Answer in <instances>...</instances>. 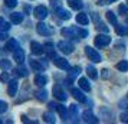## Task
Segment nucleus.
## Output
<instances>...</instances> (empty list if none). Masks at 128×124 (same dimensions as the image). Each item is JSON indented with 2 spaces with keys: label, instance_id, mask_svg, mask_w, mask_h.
I'll return each mask as SVG.
<instances>
[{
  "label": "nucleus",
  "instance_id": "de8ad7c7",
  "mask_svg": "<svg viewBox=\"0 0 128 124\" xmlns=\"http://www.w3.org/2000/svg\"><path fill=\"white\" fill-rule=\"evenodd\" d=\"M127 123H128V120H127Z\"/></svg>",
  "mask_w": 128,
  "mask_h": 124
},
{
  "label": "nucleus",
  "instance_id": "9b49d317",
  "mask_svg": "<svg viewBox=\"0 0 128 124\" xmlns=\"http://www.w3.org/2000/svg\"><path fill=\"white\" fill-rule=\"evenodd\" d=\"M53 64L58 66V68H60V69H69L70 68L69 62H68L65 58H58V56H56V58L53 59Z\"/></svg>",
  "mask_w": 128,
  "mask_h": 124
},
{
  "label": "nucleus",
  "instance_id": "a878e982",
  "mask_svg": "<svg viewBox=\"0 0 128 124\" xmlns=\"http://www.w3.org/2000/svg\"><path fill=\"white\" fill-rule=\"evenodd\" d=\"M115 30H116V33H118L120 36L128 35V26H125V25H116Z\"/></svg>",
  "mask_w": 128,
  "mask_h": 124
},
{
  "label": "nucleus",
  "instance_id": "412c9836",
  "mask_svg": "<svg viewBox=\"0 0 128 124\" xmlns=\"http://www.w3.org/2000/svg\"><path fill=\"white\" fill-rule=\"evenodd\" d=\"M56 15H58V16H59L60 19H62V20H69V19H70V13L68 12V10L62 9V7L56 10Z\"/></svg>",
  "mask_w": 128,
  "mask_h": 124
},
{
  "label": "nucleus",
  "instance_id": "6e6552de",
  "mask_svg": "<svg viewBox=\"0 0 128 124\" xmlns=\"http://www.w3.org/2000/svg\"><path fill=\"white\" fill-rule=\"evenodd\" d=\"M53 95H55L59 101H66L68 100V95H66V92L62 89L60 85H55V87H53Z\"/></svg>",
  "mask_w": 128,
  "mask_h": 124
},
{
  "label": "nucleus",
  "instance_id": "b1692460",
  "mask_svg": "<svg viewBox=\"0 0 128 124\" xmlns=\"http://www.w3.org/2000/svg\"><path fill=\"white\" fill-rule=\"evenodd\" d=\"M69 112L70 115H72V118H74V123H78L79 120H78V105H75V104H72V105L69 107Z\"/></svg>",
  "mask_w": 128,
  "mask_h": 124
},
{
  "label": "nucleus",
  "instance_id": "bb28decb",
  "mask_svg": "<svg viewBox=\"0 0 128 124\" xmlns=\"http://www.w3.org/2000/svg\"><path fill=\"white\" fill-rule=\"evenodd\" d=\"M16 75H19V77H28V75H29V71H28V69H26V68H24V66H22V65H19L18 68H16Z\"/></svg>",
  "mask_w": 128,
  "mask_h": 124
},
{
  "label": "nucleus",
  "instance_id": "f704fd0d",
  "mask_svg": "<svg viewBox=\"0 0 128 124\" xmlns=\"http://www.w3.org/2000/svg\"><path fill=\"white\" fill-rule=\"evenodd\" d=\"M118 12L121 13L122 16H128V6L127 5H121V6L118 7Z\"/></svg>",
  "mask_w": 128,
  "mask_h": 124
},
{
  "label": "nucleus",
  "instance_id": "473e14b6",
  "mask_svg": "<svg viewBox=\"0 0 128 124\" xmlns=\"http://www.w3.org/2000/svg\"><path fill=\"white\" fill-rule=\"evenodd\" d=\"M106 19H108V22H110L111 25H116L118 23L116 16L114 15V12H106Z\"/></svg>",
  "mask_w": 128,
  "mask_h": 124
},
{
  "label": "nucleus",
  "instance_id": "58836bf2",
  "mask_svg": "<svg viewBox=\"0 0 128 124\" xmlns=\"http://www.w3.org/2000/svg\"><path fill=\"white\" fill-rule=\"evenodd\" d=\"M50 6L55 9V10H58V9H60V2H56V0H52L50 2Z\"/></svg>",
  "mask_w": 128,
  "mask_h": 124
},
{
  "label": "nucleus",
  "instance_id": "a211bd4d",
  "mask_svg": "<svg viewBox=\"0 0 128 124\" xmlns=\"http://www.w3.org/2000/svg\"><path fill=\"white\" fill-rule=\"evenodd\" d=\"M35 84L38 85V87H45V85L48 84V77H46V75H42V74L36 75V78H35Z\"/></svg>",
  "mask_w": 128,
  "mask_h": 124
},
{
  "label": "nucleus",
  "instance_id": "aec40b11",
  "mask_svg": "<svg viewBox=\"0 0 128 124\" xmlns=\"http://www.w3.org/2000/svg\"><path fill=\"white\" fill-rule=\"evenodd\" d=\"M79 88L81 89H84V91H91V84L88 82V79L86 78H79Z\"/></svg>",
  "mask_w": 128,
  "mask_h": 124
},
{
  "label": "nucleus",
  "instance_id": "39448f33",
  "mask_svg": "<svg viewBox=\"0 0 128 124\" xmlns=\"http://www.w3.org/2000/svg\"><path fill=\"white\" fill-rule=\"evenodd\" d=\"M58 49L62 51L64 53H66V55H69V53L74 52V45H72L70 42H68V41H60L58 43Z\"/></svg>",
  "mask_w": 128,
  "mask_h": 124
},
{
  "label": "nucleus",
  "instance_id": "7ed1b4c3",
  "mask_svg": "<svg viewBox=\"0 0 128 124\" xmlns=\"http://www.w3.org/2000/svg\"><path fill=\"white\" fill-rule=\"evenodd\" d=\"M85 53H86V56L92 62H95V64H98V62H101V55H99L94 48H91V46H86L85 48Z\"/></svg>",
  "mask_w": 128,
  "mask_h": 124
},
{
  "label": "nucleus",
  "instance_id": "37998d69",
  "mask_svg": "<svg viewBox=\"0 0 128 124\" xmlns=\"http://www.w3.org/2000/svg\"><path fill=\"white\" fill-rule=\"evenodd\" d=\"M96 28H98L99 30H104V32H108V28H106V26H105L104 23H98V26H96Z\"/></svg>",
  "mask_w": 128,
  "mask_h": 124
},
{
  "label": "nucleus",
  "instance_id": "a18cd8bd",
  "mask_svg": "<svg viewBox=\"0 0 128 124\" xmlns=\"http://www.w3.org/2000/svg\"><path fill=\"white\" fill-rule=\"evenodd\" d=\"M0 123H2V118H0Z\"/></svg>",
  "mask_w": 128,
  "mask_h": 124
},
{
  "label": "nucleus",
  "instance_id": "4468645a",
  "mask_svg": "<svg viewBox=\"0 0 128 124\" xmlns=\"http://www.w3.org/2000/svg\"><path fill=\"white\" fill-rule=\"evenodd\" d=\"M30 51L33 55H42L43 53V45H40L39 42H32L30 43Z\"/></svg>",
  "mask_w": 128,
  "mask_h": 124
},
{
  "label": "nucleus",
  "instance_id": "f8f14e48",
  "mask_svg": "<svg viewBox=\"0 0 128 124\" xmlns=\"http://www.w3.org/2000/svg\"><path fill=\"white\" fill-rule=\"evenodd\" d=\"M68 71H69V77L66 78V85H70L72 81H74V78L81 72V68H79V66H74V68H69Z\"/></svg>",
  "mask_w": 128,
  "mask_h": 124
},
{
  "label": "nucleus",
  "instance_id": "c9c22d12",
  "mask_svg": "<svg viewBox=\"0 0 128 124\" xmlns=\"http://www.w3.org/2000/svg\"><path fill=\"white\" fill-rule=\"evenodd\" d=\"M4 5H6L7 7L13 9V7L18 6V0H4Z\"/></svg>",
  "mask_w": 128,
  "mask_h": 124
},
{
  "label": "nucleus",
  "instance_id": "5701e85b",
  "mask_svg": "<svg viewBox=\"0 0 128 124\" xmlns=\"http://www.w3.org/2000/svg\"><path fill=\"white\" fill-rule=\"evenodd\" d=\"M19 48V42L16 41V39H10V41L7 42L6 45V49L9 51V52H13V51H16Z\"/></svg>",
  "mask_w": 128,
  "mask_h": 124
},
{
  "label": "nucleus",
  "instance_id": "423d86ee",
  "mask_svg": "<svg viewBox=\"0 0 128 124\" xmlns=\"http://www.w3.org/2000/svg\"><path fill=\"white\" fill-rule=\"evenodd\" d=\"M36 30H38V33L42 36H50L52 35V29H49V26L46 23H43V22H39L38 26H36Z\"/></svg>",
  "mask_w": 128,
  "mask_h": 124
},
{
  "label": "nucleus",
  "instance_id": "79ce46f5",
  "mask_svg": "<svg viewBox=\"0 0 128 124\" xmlns=\"http://www.w3.org/2000/svg\"><path fill=\"white\" fill-rule=\"evenodd\" d=\"M7 38V33H6V30H2L0 29V41H4Z\"/></svg>",
  "mask_w": 128,
  "mask_h": 124
},
{
  "label": "nucleus",
  "instance_id": "c03bdc74",
  "mask_svg": "<svg viewBox=\"0 0 128 124\" xmlns=\"http://www.w3.org/2000/svg\"><path fill=\"white\" fill-rule=\"evenodd\" d=\"M102 72H104V77H105V78H108V77H110V74H108L110 71H108V69H104Z\"/></svg>",
  "mask_w": 128,
  "mask_h": 124
},
{
  "label": "nucleus",
  "instance_id": "4c0bfd02",
  "mask_svg": "<svg viewBox=\"0 0 128 124\" xmlns=\"http://www.w3.org/2000/svg\"><path fill=\"white\" fill-rule=\"evenodd\" d=\"M9 79H10V75H9L7 72H3V74L0 75V81H2V82H7Z\"/></svg>",
  "mask_w": 128,
  "mask_h": 124
},
{
  "label": "nucleus",
  "instance_id": "cd10ccee",
  "mask_svg": "<svg viewBox=\"0 0 128 124\" xmlns=\"http://www.w3.org/2000/svg\"><path fill=\"white\" fill-rule=\"evenodd\" d=\"M0 68L4 71H9V69H12V62L9 59H0Z\"/></svg>",
  "mask_w": 128,
  "mask_h": 124
},
{
  "label": "nucleus",
  "instance_id": "e433bc0d",
  "mask_svg": "<svg viewBox=\"0 0 128 124\" xmlns=\"http://www.w3.org/2000/svg\"><path fill=\"white\" fill-rule=\"evenodd\" d=\"M6 111H7V102L0 100V114L2 112H6Z\"/></svg>",
  "mask_w": 128,
  "mask_h": 124
},
{
  "label": "nucleus",
  "instance_id": "2eb2a0df",
  "mask_svg": "<svg viewBox=\"0 0 128 124\" xmlns=\"http://www.w3.org/2000/svg\"><path fill=\"white\" fill-rule=\"evenodd\" d=\"M82 118H84V121H85V123H92V124H96V123L99 121L98 118L95 117V115H94V114H92L91 111H85L84 114H82Z\"/></svg>",
  "mask_w": 128,
  "mask_h": 124
},
{
  "label": "nucleus",
  "instance_id": "0eeeda50",
  "mask_svg": "<svg viewBox=\"0 0 128 124\" xmlns=\"http://www.w3.org/2000/svg\"><path fill=\"white\" fill-rule=\"evenodd\" d=\"M33 15H35V18H38L39 20H45V19L48 18V9L45 6H36Z\"/></svg>",
  "mask_w": 128,
  "mask_h": 124
},
{
  "label": "nucleus",
  "instance_id": "2f4dec72",
  "mask_svg": "<svg viewBox=\"0 0 128 124\" xmlns=\"http://www.w3.org/2000/svg\"><path fill=\"white\" fill-rule=\"evenodd\" d=\"M36 98L39 101H46L48 100V92L45 89H39V91L36 92Z\"/></svg>",
  "mask_w": 128,
  "mask_h": 124
},
{
  "label": "nucleus",
  "instance_id": "20e7f679",
  "mask_svg": "<svg viewBox=\"0 0 128 124\" xmlns=\"http://www.w3.org/2000/svg\"><path fill=\"white\" fill-rule=\"evenodd\" d=\"M111 43V38L108 35H98L95 38V46L98 48H105Z\"/></svg>",
  "mask_w": 128,
  "mask_h": 124
},
{
  "label": "nucleus",
  "instance_id": "a19ab883",
  "mask_svg": "<svg viewBox=\"0 0 128 124\" xmlns=\"http://www.w3.org/2000/svg\"><path fill=\"white\" fill-rule=\"evenodd\" d=\"M120 118H121L122 123H127V120H128V112H122L121 115H120Z\"/></svg>",
  "mask_w": 128,
  "mask_h": 124
},
{
  "label": "nucleus",
  "instance_id": "9d476101",
  "mask_svg": "<svg viewBox=\"0 0 128 124\" xmlns=\"http://www.w3.org/2000/svg\"><path fill=\"white\" fill-rule=\"evenodd\" d=\"M30 66H32L35 71L40 72V71H43V69L48 66V64H46V62H43V61H36V59H32V61H30Z\"/></svg>",
  "mask_w": 128,
  "mask_h": 124
},
{
  "label": "nucleus",
  "instance_id": "7c9ffc66",
  "mask_svg": "<svg viewBox=\"0 0 128 124\" xmlns=\"http://www.w3.org/2000/svg\"><path fill=\"white\" fill-rule=\"evenodd\" d=\"M43 120L49 124H53L56 121V118H55V115H53L52 112H45V114H43Z\"/></svg>",
  "mask_w": 128,
  "mask_h": 124
},
{
  "label": "nucleus",
  "instance_id": "4be33fe9",
  "mask_svg": "<svg viewBox=\"0 0 128 124\" xmlns=\"http://www.w3.org/2000/svg\"><path fill=\"white\" fill-rule=\"evenodd\" d=\"M10 20H12V23L14 25H19L23 22V15L22 13H12L10 15Z\"/></svg>",
  "mask_w": 128,
  "mask_h": 124
},
{
  "label": "nucleus",
  "instance_id": "6ab92c4d",
  "mask_svg": "<svg viewBox=\"0 0 128 124\" xmlns=\"http://www.w3.org/2000/svg\"><path fill=\"white\" fill-rule=\"evenodd\" d=\"M76 22H78V23L79 25H84V26H85V25H88L89 23V19H88V15L86 13H79V15H76Z\"/></svg>",
  "mask_w": 128,
  "mask_h": 124
},
{
  "label": "nucleus",
  "instance_id": "393cba45",
  "mask_svg": "<svg viewBox=\"0 0 128 124\" xmlns=\"http://www.w3.org/2000/svg\"><path fill=\"white\" fill-rule=\"evenodd\" d=\"M68 3H69V6L72 9H75V10H81L82 7H84V3H82L81 0H68Z\"/></svg>",
  "mask_w": 128,
  "mask_h": 124
},
{
  "label": "nucleus",
  "instance_id": "c756f323",
  "mask_svg": "<svg viewBox=\"0 0 128 124\" xmlns=\"http://www.w3.org/2000/svg\"><path fill=\"white\" fill-rule=\"evenodd\" d=\"M86 74L91 77V79H96V77H98V74H96V69L94 68V66L88 65L86 66Z\"/></svg>",
  "mask_w": 128,
  "mask_h": 124
},
{
  "label": "nucleus",
  "instance_id": "c85d7f7f",
  "mask_svg": "<svg viewBox=\"0 0 128 124\" xmlns=\"http://www.w3.org/2000/svg\"><path fill=\"white\" fill-rule=\"evenodd\" d=\"M116 69L121 72H127L128 71V61H120L116 64Z\"/></svg>",
  "mask_w": 128,
  "mask_h": 124
},
{
  "label": "nucleus",
  "instance_id": "72a5a7b5",
  "mask_svg": "<svg viewBox=\"0 0 128 124\" xmlns=\"http://www.w3.org/2000/svg\"><path fill=\"white\" fill-rule=\"evenodd\" d=\"M0 29H2V30H9V29H10V23L6 22L3 18H0Z\"/></svg>",
  "mask_w": 128,
  "mask_h": 124
},
{
  "label": "nucleus",
  "instance_id": "dca6fc26",
  "mask_svg": "<svg viewBox=\"0 0 128 124\" xmlns=\"http://www.w3.org/2000/svg\"><path fill=\"white\" fill-rule=\"evenodd\" d=\"M70 92H72V95H74V97H75V98L79 101V102H85V101H86V97H85V94L82 92L81 89L72 88V89H70Z\"/></svg>",
  "mask_w": 128,
  "mask_h": 124
},
{
  "label": "nucleus",
  "instance_id": "ddd939ff",
  "mask_svg": "<svg viewBox=\"0 0 128 124\" xmlns=\"http://www.w3.org/2000/svg\"><path fill=\"white\" fill-rule=\"evenodd\" d=\"M13 61H16L18 64H23L24 61V51L18 48L16 51H13Z\"/></svg>",
  "mask_w": 128,
  "mask_h": 124
},
{
  "label": "nucleus",
  "instance_id": "1a4fd4ad",
  "mask_svg": "<svg viewBox=\"0 0 128 124\" xmlns=\"http://www.w3.org/2000/svg\"><path fill=\"white\" fill-rule=\"evenodd\" d=\"M43 51L46 52L48 58H52V59L56 58V49H55V46H53V43H50V42L45 43V46H43Z\"/></svg>",
  "mask_w": 128,
  "mask_h": 124
},
{
  "label": "nucleus",
  "instance_id": "f3484780",
  "mask_svg": "<svg viewBox=\"0 0 128 124\" xmlns=\"http://www.w3.org/2000/svg\"><path fill=\"white\" fill-rule=\"evenodd\" d=\"M18 87L19 84L16 79H13V81H10V84H9V88H7V92H9V95L10 97H14L16 95V92H18Z\"/></svg>",
  "mask_w": 128,
  "mask_h": 124
},
{
  "label": "nucleus",
  "instance_id": "ea45409f",
  "mask_svg": "<svg viewBox=\"0 0 128 124\" xmlns=\"http://www.w3.org/2000/svg\"><path fill=\"white\" fill-rule=\"evenodd\" d=\"M114 2H116V0H98V5H111V3H114Z\"/></svg>",
  "mask_w": 128,
  "mask_h": 124
},
{
  "label": "nucleus",
  "instance_id": "49530a36",
  "mask_svg": "<svg viewBox=\"0 0 128 124\" xmlns=\"http://www.w3.org/2000/svg\"><path fill=\"white\" fill-rule=\"evenodd\" d=\"M127 23H128V19H127Z\"/></svg>",
  "mask_w": 128,
  "mask_h": 124
},
{
  "label": "nucleus",
  "instance_id": "f257e3e1",
  "mask_svg": "<svg viewBox=\"0 0 128 124\" xmlns=\"http://www.w3.org/2000/svg\"><path fill=\"white\" fill-rule=\"evenodd\" d=\"M62 35L65 38H76V39H84L88 36V30L85 29H78V28H68V29H62Z\"/></svg>",
  "mask_w": 128,
  "mask_h": 124
},
{
  "label": "nucleus",
  "instance_id": "f03ea898",
  "mask_svg": "<svg viewBox=\"0 0 128 124\" xmlns=\"http://www.w3.org/2000/svg\"><path fill=\"white\" fill-rule=\"evenodd\" d=\"M49 108H50V110H56V111L59 112L60 118H62L64 121H66V118H68V108L65 105L56 104V102H49Z\"/></svg>",
  "mask_w": 128,
  "mask_h": 124
}]
</instances>
